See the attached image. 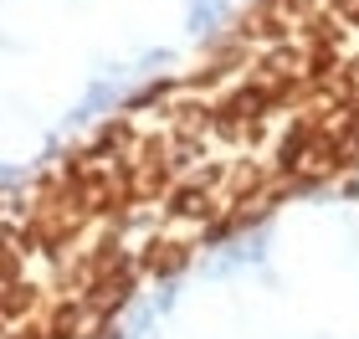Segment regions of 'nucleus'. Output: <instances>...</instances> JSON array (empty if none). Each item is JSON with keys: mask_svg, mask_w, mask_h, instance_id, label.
I'll return each mask as SVG.
<instances>
[{"mask_svg": "<svg viewBox=\"0 0 359 339\" xmlns=\"http://www.w3.org/2000/svg\"><path fill=\"white\" fill-rule=\"evenodd\" d=\"M21 339H41V334H36V329H26V334H21Z\"/></svg>", "mask_w": 359, "mask_h": 339, "instance_id": "nucleus-6", "label": "nucleus"}, {"mask_svg": "<svg viewBox=\"0 0 359 339\" xmlns=\"http://www.w3.org/2000/svg\"><path fill=\"white\" fill-rule=\"evenodd\" d=\"M170 211L175 216H201L205 211V196H201V190H180V196L170 201Z\"/></svg>", "mask_w": 359, "mask_h": 339, "instance_id": "nucleus-2", "label": "nucleus"}, {"mask_svg": "<svg viewBox=\"0 0 359 339\" xmlns=\"http://www.w3.org/2000/svg\"><path fill=\"white\" fill-rule=\"evenodd\" d=\"M180 262H185V247H159V257H154V272H175Z\"/></svg>", "mask_w": 359, "mask_h": 339, "instance_id": "nucleus-3", "label": "nucleus"}, {"mask_svg": "<svg viewBox=\"0 0 359 339\" xmlns=\"http://www.w3.org/2000/svg\"><path fill=\"white\" fill-rule=\"evenodd\" d=\"M11 278H15V252L0 241V283H11Z\"/></svg>", "mask_w": 359, "mask_h": 339, "instance_id": "nucleus-5", "label": "nucleus"}, {"mask_svg": "<svg viewBox=\"0 0 359 339\" xmlns=\"http://www.w3.org/2000/svg\"><path fill=\"white\" fill-rule=\"evenodd\" d=\"M308 149V134H292L287 144H283V170H292V165H298V154Z\"/></svg>", "mask_w": 359, "mask_h": 339, "instance_id": "nucleus-4", "label": "nucleus"}, {"mask_svg": "<svg viewBox=\"0 0 359 339\" xmlns=\"http://www.w3.org/2000/svg\"><path fill=\"white\" fill-rule=\"evenodd\" d=\"M31 309V288L26 283H0V314H26Z\"/></svg>", "mask_w": 359, "mask_h": 339, "instance_id": "nucleus-1", "label": "nucleus"}]
</instances>
